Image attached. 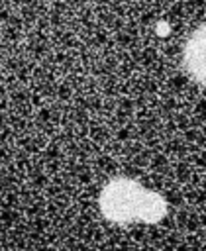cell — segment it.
<instances>
[{"mask_svg": "<svg viewBox=\"0 0 206 251\" xmlns=\"http://www.w3.org/2000/svg\"><path fill=\"white\" fill-rule=\"evenodd\" d=\"M100 210L110 222L129 224V222H159L165 212V200L145 190L141 184L129 178L112 180L100 194Z\"/></svg>", "mask_w": 206, "mask_h": 251, "instance_id": "obj_1", "label": "cell"}, {"mask_svg": "<svg viewBox=\"0 0 206 251\" xmlns=\"http://www.w3.org/2000/svg\"><path fill=\"white\" fill-rule=\"evenodd\" d=\"M184 61L186 67L190 71V75L206 84V25L200 27L188 41L186 45V53H184Z\"/></svg>", "mask_w": 206, "mask_h": 251, "instance_id": "obj_2", "label": "cell"}]
</instances>
